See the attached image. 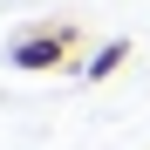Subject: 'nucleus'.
I'll use <instances>...</instances> for the list:
<instances>
[{"mask_svg": "<svg viewBox=\"0 0 150 150\" xmlns=\"http://www.w3.org/2000/svg\"><path fill=\"white\" fill-rule=\"evenodd\" d=\"M75 48H82V28H75V21H41V28H21L7 41V62L28 68V75H41V68H68Z\"/></svg>", "mask_w": 150, "mask_h": 150, "instance_id": "nucleus-1", "label": "nucleus"}, {"mask_svg": "<svg viewBox=\"0 0 150 150\" xmlns=\"http://www.w3.org/2000/svg\"><path fill=\"white\" fill-rule=\"evenodd\" d=\"M123 62H130V41H103V48H96V55L82 62V82H109Z\"/></svg>", "mask_w": 150, "mask_h": 150, "instance_id": "nucleus-2", "label": "nucleus"}]
</instances>
